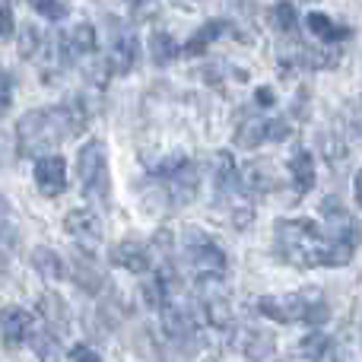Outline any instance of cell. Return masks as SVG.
Segmentation results:
<instances>
[{"mask_svg": "<svg viewBox=\"0 0 362 362\" xmlns=\"http://www.w3.org/2000/svg\"><path fill=\"white\" fill-rule=\"evenodd\" d=\"M74 134L76 127L64 105L35 108L16 121V146L23 156H42L45 150H51L54 144H61L64 137H74Z\"/></svg>", "mask_w": 362, "mask_h": 362, "instance_id": "2", "label": "cell"}, {"mask_svg": "<svg viewBox=\"0 0 362 362\" xmlns=\"http://www.w3.org/2000/svg\"><path fill=\"white\" fill-rule=\"evenodd\" d=\"M35 185L45 197H57L67 187V165L61 156H38L35 163Z\"/></svg>", "mask_w": 362, "mask_h": 362, "instance_id": "10", "label": "cell"}, {"mask_svg": "<svg viewBox=\"0 0 362 362\" xmlns=\"http://www.w3.org/2000/svg\"><path fill=\"white\" fill-rule=\"evenodd\" d=\"M70 362H102V356L93 350V346H86V344H76L74 350H70Z\"/></svg>", "mask_w": 362, "mask_h": 362, "instance_id": "29", "label": "cell"}, {"mask_svg": "<svg viewBox=\"0 0 362 362\" xmlns=\"http://www.w3.org/2000/svg\"><path fill=\"white\" fill-rule=\"evenodd\" d=\"M13 245H16V232L6 223H0V248H13Z\"/></svg>", "mask_w": 362, "mask_h": 362, "instance_id": "30", "label": "cell"}, {"mask_svg": "<svg viewBox=\"0 0 362 362\" xmlns=\"http://www.w3.org/2000/svg\"><path fill=\"white\" fill-rule=\"evenodd\" d=\"M181 255H185V264L194 276H219L226 270V251L213 242L206 232L187 226L185 235H181Z\"/></svg>", "mask_w": 362, "mask_h": 362, "instance_id": "4", "label": "cell"}, {"mask_svg": "<svg viewBox=\"0 0 362 362\" xmlns=\"http://www.w3.org/2000/svg\"><path fill=\"white\" fill-rule=\"evenodd\" d=\"M238 185L245 187L248 194H267L276 187V175H274V165L264 163V159H251L238 169Z\"/></svg>", "mask_w": 362, "mask_h": 362, "instance_id": "13", "label": "cell"}, {"mask_svg": "<svg viewBox=\"0 0 362 362\" xmlns=\"http://www.w3.org/2000/svg\"><path fill=\"white\" fill-rule=\"evenodd\" d=\"M74 280L80 283L86 293H95V289H102L99 267H95V261H93V257H86V255H74Z\"/></svg>", "mask_w": 362, "mask_h": 362, "instance_id": "21", "label": "cell"}, {"mask_svg": "<svg viewBox=\"0 0 362 362\" xmlns=\"http://www.w3.org/2000/svg\"><path fill=\"white\" fill-rule=\"evenodd\" d=\"M163 321H165V334H169L172 340H185V337H191V331H194L187 312L178 308L175 302H169V305L163 308Z\"/></svg>", "mask_w": 362, "mask_h": 362, "instance_id": "20", "label": "cell"}, {"mask_svg": "<svg viewBox=\"0 0 362 362\" xmlns=\"http://www.w3.org/2000/svg\"><path fill=\"white\" fill-rule=\"evenodd\" d=\"M289 175H293L296 194H308L315 187V159L308 150H299L289 159Z\"/></svg>", "mask_w": 362, "mask_h": 362, "instance_id": "16", "label": "cell"}, {"mask_svg": "<svg viewBox=\"0 0 362 362\" xmlns=\"http://www.w3.org/2000/svg\"><path fill=\"white\" fill-rule=\"evenodd\" d=\"M32 331V315L19 305H6L0 312V334H4L6 346H19Z\"/></svg>", "mask_w": 362, "mask_h": 362, "instance_id": "14", "label": "cell"}, {"mask_svg": "<svg viewBox=\"0 0 362 362\" xmlns=\"http://www.w3.org/2000/svg\"><path fill=\"white\" fill-rule=\"evenodd\" d=\"M264 318L276 321V325H293V321H305V325H325L327 305L321 302L318 293H299V296H264L257 302Z\"/></svg>", "mask_w": 362, "mask_h": 362, "instance_id": "3", "label": "cell"}, {"mask_svg": "<svg viewBox=\"0 0 362 362\" xmlns=\"http://www.w3.org/2000/svg\"><path fill=\"white\" fill-rule=\"evenodd\" d=\"M32 350H35L38 362H61L64 359L61 340H57L51 331H38L35 337H32Z\"/></svg>", "mask_w": 362, "mask_h": 362, "instance_id": "25", "label": "cell"}, {"mask_svg": "<svg viewBox=\"0 0 362 362\" xmlns=\"http://www.w3.org/2000/svg\"><path fill=\"white\" fill-rule=\"evenodd\" d=\"M64 229H67V235H74L83 248H95V245H102V235H105L102 219L95 216L93 210H70L67 219H64Z\"/></svg>", "mask_w": 362, "mask_h": 362, "instance_id": "8", "label": "cell"}, {"mask_svg": "<svg viewBox=\"0 0 362 362\" xmlns=\"http://www.w3.org/2000/svg\"><path fill=\"white\" fill-rule=\"evenodd\" d=\"M13 105V76L6 70H0V118L10 112Z\"/></svg>", "mask_w": 362, "mask_h": 362, "instance_id": "28", "label": "cell"}, {"mask_svg": "<svg viewBox=\"0 0 362 362\" xmlns=\"http://www.w3.org/2000/svg\"><path fill=\"white\" fill-rule=\"evenodd\" d=\"M150 57H153V64H159V67L172 64L178 57L175 38L165 35V32H153V35H150Z\"/></svg>", "mask_w": 362, "mask_h": 362, "instance_id": "24", "label": "cell"}, {"mask_svg": "<svg viewBox=\"0 0 362 362\" xmlns=\"http://www.w3.org/2000/svg\"><path fill=\"white\" fill-rule=\"evenodd\" d=\"M38 45H42V35L35 32V25H23V29H19V54L32 57Z\"/></svg>", "mask_w": 362, "mask_h": 362, "instance_id": "27", "label": "cell"}, {"mask_svg": "<svg viewBox=\"0 0 362 362\" xmlns=\"http://www.w3.org/2000/svg\"><path fill=\"white\" fill-rule=\"evenodd\" d=\"M32 267H35L45 280H61V276L67 274L64 261L51 248H35V251H32Z\"/></svg>", "mask_w": 362, "mask_h": 362, "instance_id": "23", "label": "cell"}, {"mask_svg": "<svg viewBox=\"0 0 362 362\" xmlns=\"http://www.w3.org/2000/svg\"><path fill=\"white\" fill-rule=\"evenodd\" d=\"M4 210H6V200H4V197H0V213H4Z\"/></svg>", "mask_w": 362, "mask_h": 362, "instance_id": "34", "label": "cell"}, {"mask_svg": "<svg viewBox=\"0 0 362 362\" xmlns=\"http://www.w3.org/2000/svg\"><path fill=\"white\" fill-rule=\"evenodd\" d=\"M137 54H140V42L134 35H118L108 51V70L112 74H131L134 64H137Z\"/></svg>", "mask_w": 362, "mask_h": 362, "instance_id": "15", "label": "cell"}, {"mask_svg": "<svg viewBox=\"0 0 362 362\" xmlns=\"http://www.w3.org/2000/svg\"><path fill=\"white\" fill-rule=\"evenodd\" d=\"M29 6L35 13H42L45 19H64L67 16V6H64L61 0H29Z\"/></svg>", "mask_w": 362, "mask_h": 362, "instance_id": "26", "label": "cell"}, {"mask_svg": "<svg viewBox=\"0 0 362 362\" xmlns=\"http://www.w3.org/2000/svg\"><path fill=\"white\" fill-rule=\"evenodd\" d=\"M156 175L165 178V191H169V197L175 206L191 204L194 194H197V165H191L185 156L165 159V163L156 169Z\"/></svg>", "mask_w": 362, "mask_h": 362, "instance_id": "6", "label": "cell"}, {"mask_svg": "<svg viewBox=\"0 0 362 362\" xmlns=\"http://www.w3.org/2000/svg\"><path fill=\"white\" fill-rule=\"evenodd\" d=\"M226 29H229V23H226V19H210V23H204L197 32H194V38L185 45V51H187V54H204V51L210 48L216 38H223Z\"/></svg>", "mask_w": 362, "mask_h": 362, "instance_id": "17", "label": "cell"}, {"mask_svg": "<svg viewBox=\"0 0 362 362\" xmlns=\"http://www.w3.org/2000/svg\"><path fill=\"white\" fill-rule=\"evenodd\" d=\"M270 23H274V29L280 32V35L293 38L296 29H299V13H296L293 4H286V0H280V4L270 6Z\"/></svg>", "mask_w": 362, "mask_h": 362, "instance_id": "22", "label": "cell"}, {"mask_svg": "<svg viewBox=\"0 0 362 362\" xmlns=\"http://www.w3.org/2000/svg\"><path fill=\"white\" fill-rule=\"evenodd\" d=\"M255 99H257V105H274V93H270L267 86H261L255 93Z\"/></svg>", "mask_w": 362, "mask_h": 362, "instance_id": "32", "label": "cell"}, {"mask_svg": "<svg viewBox=\"0 0 362 362\" xmlns=\"http://www.w3.org/2000/svg\"><path fill=\"white\" fill-rule=\"evenodd\" d=\"M289 134V127L283 121H267V118H248L242 127L235 131V144L238 146H257L264 140H283Z\"/></svg>", "mask_w": 362, "mask_h": 362, "instance_id": "9", "label": "cell"}, {"mask_svg": "<svg viewBox=\"0 0 362 362\" xmlns=\"http://www.w3.org/2000/svg\"><path fill=\"white\" fill-rule=\"evenodd\" d=\"M76 175H80L83 194L99 204H108V194H112V178H108V156L105 146L99 140H89L80 146V156H76Z\"/></svg>", "mask_w": 362, "mask_h": 362, "instance_id": "5", "label": "cell"}, {"mask_svg": "<svg viewBox=\"0 0 362 362\" xmlns=\"http://www.w3.org/2000/svg\"><path fill=\"white\" fill-rule=\"evenodd\" d=\"M321 213H325V219H327V235H331V242L346 245V248L356 251L362 229H359L356 219L346 213V206H340L337 197H327L325 204H321Z\"/></svg>", "mask_w": 362, "mask_h": 362, "instance_id": "7", "label": "cell"}, {"mask_svg": "<svg viewBox=\"0 0 362 362\" xmlns=\"http://www.w3.org/2000/svg\"><path fill=\"white\" fill-rule=\"evenodd\" d=\"M276 251L293 267H340L353 257V248L321 235L312 219H280L276 223Z\"/></svg>", "mask_w": 362, "mask_h": 362, "instance_id": "1", "label": "cell"}, {"mask_svg": "<svg viewBox=\"0 0 362 362\" xmlns=\"http://www.w3.org/2000/svg\"><path fill=\"white\" fill-rule=\"evenodd\" d=\"M95 51V29L89 23L74 25L67 38H64V54L74 57V54H93Z\"/></svg>", "mask_w": 362, "mask_h": 362, "instance_id": "18", "label": "cell"}, {"mask_svg": "<svg viewBox=\"0 0 362 362\" xmlns=\"http://www.w3.org/2000/svg\"><path fill=\"white\" fill-rule=\"evenodd\" d=\"M112 264H118L121 270H127V274H150L153 267V257H150V248L140 242H121L112 248Z\"/></svg>", "mask_w": 362, "mask_h": 362, "instance_id": "12", "label": "cell"}, {"mask_svg": "<svg viewBox=\"0 0 362 362\" xmlns=\"http://www.w3.org/2000/svg\"><path fill=\"white\" fill-rule=\"evenodd\" d=\"M308 29H312V35H318L321 42H344V38H350V29H344V25H337L331 16H325V13H308Z\"/></svg>", "mask_w": 362, "mask_h": 362, "instance_id": "19", "label": "cell"}, {"mask_svg": "<svg viewBox=\"0 0 362 362\" xmlns=\"http://www.w3.org/2000/svg\"><path fill=\"white\" fill-rule=\"evenodd\" d=\"M274 334L264 331V327H242V331L235 334V350L242 353V356H248L251 362H264L274 353Z\"/></svg>", "mask_w": 362, "mask_h": 362, "instance_id": "11", "label": "cell"}, {"mask_svg": "<svg viewBox=\"0 0 362 362\" xmlns=\"http://www.w3.org/2000/svg\"><path fill=\"white\" fill-rule=\"evenodd\" d=\"M353 194H356V204L362 206V169L356 172V181H353Z\"/></svg>", "mask_w": 362, "mask_h": 362, "instance_id": "33", "label": "cell"}, {"mask_svg": "<svg viewBox=\"0 0 362 362\" xmlns=\"http://www.w3.org/2000/svg\"><path fill=\"white\" fill-rule=\"evenodd\" d=\"M13 32V16L6 6H0V35H10Z\"/></svg>", "mask_w": 362, "mask_h": 362, "instance_id": "31", "label": "cell"}]
</instances>
